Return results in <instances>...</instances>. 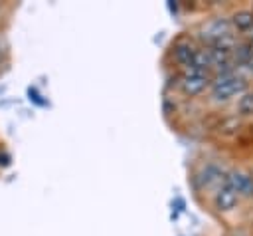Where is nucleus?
Segmentation results:
<instances>
[{
    "label": "nucleus",
    "instance_id": "nucleus-5",
    "mask_svg": "<svg viewBox=\"0 0 253 236\" xmlns=\"http://www.w3.org/2000/svg\"><path fill=\"white\" fill-rule=\"evenodd\" d=\"M223 184H227L239 198H253V175L241 169H231L225 173Z\"/></svg>",
    "mask_w": 253,
    "mask_h": 236
},
{
    "label": "nucleus",
    "instance_id": "nucleus-3",
    "mask_svg": "<svg viewBox=\"0 0 253 236\" xmlns=\"http://www.w3.org/2000/svg\"><path fill=\"white\" fill-rule=\"evenodd\" d=\"M233 26L229 22V18L225 16H213L206 22H202L194 34V40H198L202 46H210L221 38H227V36H233Z\"/></svg>",
    "mask_w": 253,
    "mask_h": 236
},
{
    "label": "nucleus",
    "instance_id": "nucleus-8",
    "mask_svg": "<svg viewBox=\"0 0 253 236\" xmlns=\"http://www.w3.org/2000/svg\"><path fill=\"white\" fill-rule=\"evenodd\" d=\"M231 26L239 34H249L253 30V10H237L229 18Z\"/></svg>",
    "mask_w": 253,
    "mask_h": 236
},
{
    "label": "nucleus",
    "instance_id": "nucleus-10",
    "mask_svg": "<svg viewBox=\"0 0 253 236\" xmlns=\"http://www.w3.org/2000/svg\"><path fill=\"white\" fill-rule=\"evenodd\" d=\"M253 115V91H245L241 97H237V117Z\"/></svg>",
    "mask_w": 253,
    "mask_h": 236
},
{
    "label": "nucleus",
    "instance_id": "nucleus-4",
    "mask_svg": "<svg viewBox=\"0 0 253 236\" xmlns=\"http://www.w3.org/2000/svg\"><path fill=\"white\" fill-rule=\"evenodd\" d=\"M198 50H200V46L196 44L194 38H186V36L178 38L170 46V59L176 65V69L182 71V69H186L194 63V58H196Z\"/></svg>",
    "mask_w": 253,
    "mask_h": 236
},
{
    "label": "nucleus",
    "instance_id": "nucleus-2",
    "mask_svg": "<svg viewBox=\"0 0 253 236\" xmlns=\"http://www.w3.org/2000/svg\"><path fill=\"white\" fill-rule=\"evenodd\" d=\"M178 75H180L178 77V87L188 97L202 95L211 85V73L202 69V67H196V65H190V67L178 71Z\"/></svg>",
    "mask_w": 253,
    "mask_h": 236
},
{
    "label": "nucleus",
    "instance_id": "nucleus-1",
    "mask_svg": "<svg viewBox=\"0 0 253 236\" xmlns=\"http://www.w3.org/2000/svg\"><path fill=\"white\" fill-rule=\"evenodd\" d=\"M245 91H249L247 89V77L237 73V69L211 75L210 99L213 103H227L235 97H241Z\"/></svg>",
    "mask_w": 253,
    "mask_h": 236
},
{
    "label": "nucleus",
    "instance_id": "nucleus-9",
    "mask_svg": "<svg viewBox=\"0 0 253 236\" xmlns=\"http://www.w3.org/2000/svg\"><path fill=\"white\" fill-rule=\"evenodd\" d=\"M239 127H241V121H239V117L237 115H233V117H225V119H221L219 123H217V133L219 135H223V137H231V135H235L237 131H239Z\"/></svg>",
    "mask_w": 253,
    "mask_h": 236
},
{
    "label": "nucleus",
    "instance_id": "nucleus-6",
    "mask_svg": "<svg viewBox=\"0 0 253 236\" xmlns=\"http://www.w3.org/2000/svg\"><path fill=\"white\" fill-rule=\"evenodd\" d=\"M225 173L219 165L215 163H208L206 167H202V171L196 175V180H198V188H211V186H221L223 184V178H225Z\"/></svg>",
    "mask_w": 253,
    "mask_h": 236
},
{
    "label": "nucleus",
    "instance_id": "nucleus-12",
    "mask_svg": "<svg viewBox=\"0 0 253 236\" xmlns=\"http://www.w3.org/2000/svg\"><path fill=\"white\" fill-rule=\"evenodd\" d=\"M245 44H247V48H249V52H251V56H253V30L247 34V42H245Z\"/></svg>",
    "mask_w": 253,
    "mask_h": 236
},
{
    "label": "nucleus",
    "instance_id": "nucleus-7",
    "mask_svg": "<svg viewBox=\"0 0 253 236\" xmlns=\"http://www.w3.org/2000/svg\"><path fill=\"white\" fill-rule=\"evenodd\" d=\"M239 200H241V198H239L227 184L217 186V188L213 190V196H211V204H213V208H215L217 212H231V210H235L237 204H239Z\"/></svg>",
    "mask_w": 253,
    "mask_h": 236
},
{
    "label": "nucleus",
    "instance_id": "nucleus-11",
    "mask_svg": "<svg viewBox=\"0 0 253 236\" xmlns=\"http://www.w3.org/2000/svg\"><path fill=\"white\" fill-rule=\"evenodd\" d=\"M12 161V157L6 153V151H0V167H8Z\"/></svg>",
    "mask_w": 253,
    "mask_h": 236
}]
</instances>
